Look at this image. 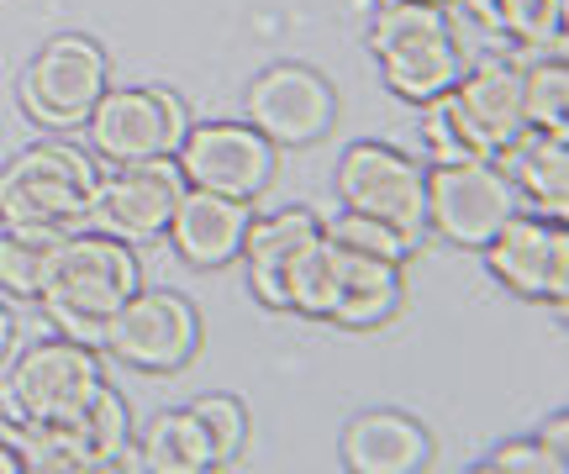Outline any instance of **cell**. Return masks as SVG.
I'll list each match as a JSON object with an SVG mask.
<instances>
[{"instance_id":"cell-12","label":"cell","mask_w":569,"mask_h":474,"mask_svg":"<svg viewBox=\"0 0 569 474\" xmlns=\"http://www.w3.org/2000/svg\"><path fill=\"white\" fill-rule=\"evenodd\" d=\"M486 253L490 274L522 295V301H549L565 306L569 301V232L565 222H549L538 211H511L501 228L490 232Z\"/></svg>"},{"instance_id":"cell-26","label":"cell","mask_w":569,"mask_h":474,"mask_svg":"<svg viewBox=\"0 0 569 474\" xmlns=\"http://www.w3.org/2000/svg\"><path fill=\"white\" fill-rule=\"evenodd\" d=\"M422 143L438 164H469V159H490V148L480 143V132L469 127V117L459 111L453 90L432 95L422 105Z\"/></svg>"},{"instance_id":"cell-18","label":"cell","mask_w":569,"mask_h":474,"mask_svg":"<svg viewBox=\"0 0 569 474\" xmlns=\"http://www.w3.org/2000/svg\"><path fill=\"white\" fill-rule=\"evenodd\" d=\"M401 306H407V264L343 248V290H338V306H332V327L375 332Z\"/></svg>"},{"instance_id":"cell-20","label":"cell","mask_w":569,"mask_h":474,"mask_svg":"<svg viewBox=\"0 0 569 474\" xmlns=\"http://www.w3.org/2000/svg\"><path fill=\"white\" fill-rule=\"evenodd\" d=\"M375 59H380V74H386L390 95H401V101H411V105H427L432 95L453 90V80L465 74V53H459V38H453V32L407 42V48H390V53H375Z\"/></svg>"},{"instance_id":"cell-24","label":"cell","mask_w":569,"mask_h":474,"mask_svg":"<svg viewBox=\"0 0 569 474\" xmlns=\"http://www.w3.org/2000/svg\"><path fill=\"white\" fill-rule=\"evenodd\" d=\"M69 232L59 228H6L0 232V290L17 295V301H32L48 274V259L53 248L63 243Z\"/></svg>"},{"instance_id":"cell-2","label":"cell","mask_w":569,"mask_h":474,"mask_svg":"<svg viewBox=\"0 0 569 474\" xmlns=\"http://www.w3.org/2000/svg\"><path fill=\"white\" fill-rule=\"evenodd\" d=\"M96 159L74 143H32L0 169V228L80 232L96 195Z\"/></svg>"},{"instance_id":"cell-22","label":"cell","mask_w":569,"mask_h":474,"mask_svg":"<svg viewBox=\"0 0 569 474\" xmlns=\"http://www.w3.org/2000/svg\"><path fill=\"white\" fill-rule=\"evenodd\" d=\"M142 470L153 474H206L217 470V454H211V437H206L201 416L180 406V412L153 416V427L142 433Z\"/></svg>"},{"instance_id":"cell-15","label":"cell","mask_w":569,"mask_h":474,"mask_svg":"<svg viewBox=\"0 0 569 474\" xmlns=\"http://www.w3.org/2000/svg\"><path fill=\"white\" fill-rule=\"evenodd\" d=\"M338 458L353 474H417L432 464V437L407 412H359L338 437Z\"/></svg>"},{"instance_id":"cell-32","label":"cell","mask_w":569,"mask_h":474,"mask_svg":"<svg viewBox=\"0 0 569 474\" xmlns=\"http://www.w3.org/2000/svg\"><path fill=\"white\" fill-rule=\"evenodd\" d=\"M11 337H17V322H11V311L0 306V364H6V353H11Z\"/></svg>"},{"instance_id":"cell-29","label":"cell","mask_w":569,"mask_h":474,"mask_svg":"<svg viewBox=\"0 0 569 474\" xmlns=\"http://www.w3.org/2000/svg\"><path fill=\"white\" fill-rule=\"evenodd\" d=\"M569 458L553 454L543 437H511V443H501V448H490V458L480 464V474H565Z\"/></svg>"},{"instance_id":"cell-31","label":"cell","mask_w":569,"mask_h":474,"mask_svg":"<svg viewBox=\"0 0 569 474\" xmlns=\"http://www.w3.org/2000/svg\"><path fill=\"white\" fill-rule=\"evenodd\" d=\"M0 474H27V470H21L17 443H11V427H0Z\"/></svg>"},{"instance_id":"cell-9","label":"cell","mask_w":569,"mask_h":474,"mask_svg":"<svg viewBox=\"0 0 569 474\" xmlns=\"http://www.w3.org/2000/svg\"><path fill=\"white\" fill-rule=\"evenodd\" d=\"M174 164H180L184 185L259 201L280 169V148L248 122H190V132L174 148Z\"/></svg>"},{"instance_id":"cell-5","label":"cell","mask_w":569,"mask_h":474,"mask_svg":"<svg viewBox=\"0 0 569 474\" xmlns=\"http://www.w3.org/2000/svg\"><path fill=\"white\" fill-rule=\"evenodd\" d=\"M101 353L142 374H180L201 353V311L180 290L138 285L122 301V311L106 322Z\"/></svg>"},{"instance_id":"cell-11","label":"cell","mask_w":569,"mask_h":474,"mask_svg":"<svg viewBox=\"0 0 569 474\" xmlns=\"http://www.w3.org/2000/svg\"><path fill=\"white\" fill-rule=\"evenodd\" d=\"M184 195V174L174 159H138V164H111L96 174V195H90V228L111 232L122 243H153L163 238L174 201Z\"/></svg>"},{"instance_id":"cell-6","label":"cell","mask_w":569,"mask_h":474,"mask_svg":"<svg viewBox=\"0 0 569 474\" xmlns=\"http://www.w3.org/2000/svg\"><path fill=\"white\" fill-rule=\"evenodd\" d=\"M522 211L511 180L496 159H469V164H432L422 174V216L438 243L486 248L490 232Z\"/></svg>"},{"instance_id":"cell-7","label":"cell","mask_w":569,"mask_h":474,"mask_svg":"<svg viewBox=\"0 0 569 474\" xmlns=\"http://www.w3.org/2000/svg\"><path fill=\"white\" fill-rule=\"evenodd\" d=\"M106 84H111V59H106L101 42L84 38V32H59V38H48L32 53L17 95L32 122L84 127V117H90V105L101 101Z\"/></svg>"},{"instance_id":"cell-33","label":"cell","mask_w":569,"mask_h":474,"mask_svg":"<svg viewBox=\"0 0 569 474\" xmlns=\"http://www.w3.org/2000/svg\"><path fill=\"white\" fill-rule=\"evenodd\" d=\"M432 6H453V0H432Z\"/></svg>"},{"instance_id":"cell-28","label":"cell","mask_w":569,"mask_h":474,"mask_svg":"<svg viewBox=\"0 0 569 474\" xmlns=\"http://www.w3.org/2000/svg\"><path fill=\"white\" fill-rule=\"evenodd\" d=\"M322 232L332 243L353 248V253H375V259H396V264H407L411 253H417L411 238H401L396 228L375 222V216H359V211H338L332 222H322Z\"/></svg>"},{"instance_id":"cell-3","label":"cell","mask_w":569,"mask_h":474,"mask_svg":"<svg viewBox=\"0 0 569 474\" xmlns=\"http://www.w3.org/2000/svg\"><path fill=\"white\" fill-rule=\"evenodd\" d=\"M101 359L74 337H42L17 353V364L0 380V416L6 422H59L69 427L84 401L101 385Z\"/></svg>"},{"instance_id":"cell-27","label":"cell","mask_w":569,"mask_h":474,"mask_svg":"<svg viewBox=\"0 0 569 474\" xmlns=\"http://www.w3.org/2000/svg\"><path fill=\"white\" fill-rule=\"evenodd\" d=\"M190 412L201 416L206 437H211V454H217V470L238 464V454L248 448V406L238 395H201L190 401Z\"/></svg>"},{"instance_id":"cell-4","label":"cell","mask_w":569,"mask_h":474,"mask_svg":"<svg viewBox=\"0 0 569 474\" xmlns=\"http://www.w3.org/2000/svg\"><path fill=\"white\" fill-rule=\"evenodd\" d=\"M90 153L106 164H138V159H174L180 138L190 132V105L163 84H106L101 101L84 117Z\"/></svg>"},{"instance_id":"cell-13","label":"cell","mask_w":569,"mask_h":474,"mask_svg":"<svg viewBox=\"0 0 569 474\" xmlns=\"http://www.w3.org/2000/svg\"><path fill=\"white\" fill-rule=\"evenodd\" d=\"M248 216H253V201H238V195H217V190L184 185V195L174 201V216L163 238L174 243L190 269H227L243 248Z\"/></svg>"},{"instance_id":"cell-19","label":"cell","mask_w":569,"mask_h":474,"mask_svg":"<svg viewBox=\"0 0 569 474\" xmlns=\"http://www.w3.org/2000/svg\"><path fill=\"white\" fill-rule=\"evenodd\" d=\"M480 32L507 38L522 53H565L569 0H453Z\"/></svg>"},{"instance_id":"cell-30","label":"cell","mask_w":569,"mask_h":474,"mask_svg":"<svg viewBox=\"0 0 569 474\" xmlns=\"http://www.w3.org/2000/svg\"><path fill=\"white\" fill-rule=\"evenodd\" d=\"M538 437L549 443L553 454H565V458H569V416H565V412L553 416V422H549V427H543V433H538Z\"/></svg>"},{"instance_id":"cell-8","label":"cell","mask_w":569,"mask_h":474,"mask_svg":"<svg viewBox=\"0 0 569 474\" xmlns=\"http://www.w3.org/2000/svg\"><path fill=\"white\" fill-rule=\"evenodd\" d=\"M332 190L343 211L375 216L396 228L401 238L422 243L427 238V216H422V169L411 164L401 148L390 143H348L332 174Z\"/></svg>"},{"instance_id":"cell-14","label":"cell","mask_w":569,"mask_h":474,"mask_svg":"<svg viewBox=\"0 0 569 474\" xmlns=\"http://www.w3.org/2000/svg\"><path fill=\"white\" fill-rule=\"evenodd\" d=\"M496 164L511 180L517 201L549 222L569 216V132L522 127L507 148H496Z\"/></svg>"},{"instance_id":"cell-25","label":"cell","mask_w":569,"mask_h":474,"mask_svg":"<svg viewBox=\"0 0 569 474\" xmlns=\"http://www.w3.org/2000/svg\"><path fill=\"white\" fill-rule=\"evenodd\" d=\"M453 32V6H432V0H375L369 17V53H390L407 42Z\"/></svg>"},{"instance_id":"cell-10","label":"cell","mask_w":569,"mask_h":474,"mask_svg":"<svg viewBox=\"0 0 569 474\" xmlns=\"http://www.w3.org/2000/svg\"><path fill=\"white\" fill-rule=\"evenodd\" d=\"M243 122L259 127L274 148H311L338 122V90L306 63H274L248 80Z\"/></svg>"},{"instance_id":"cell-21","label":"cell","mask_w":569,"mask_h":474,"mask_svg":"<svg viewBox=\"0 0 569 474\" xmlns=\"http://www.w3.org/2000/svg\"><path fill=\"white\" fill-rule=\"evenodd\" d=\"M338 290H343V248L327 232H317L296 253V264L284 269V311H301L311 322H332Z\"/></svg>"},{"instance_id":"cell-16","label":"cell","mask_w":569,"mask_h":474,"mask_svg":"<svg viewBox=\"0 0 569 474\" xmlns=\"http://www.w3.org/2000/svg\"><path fill=\"white\" fill-rule=\"evenodd\" d=\"M317 232H322V216L306 206H280V211H269V216H248L238 259L248 264V285H253V295L269 311H284V269L296 264V253Z\"/></svg>"},{"instance_id":"cell-17","label":"cell","mask_w":569,"mask_h":474,"mask_svg":"<svg viewBox=\"0 0 569 474\" xmlns=\"http://www.w3.org/2000/svg\"><path fill=\"white\" fill-rule=\"evenodd\" d=\"M453 101L469 117V127L480 132V143L490 148V159H496V148H507L528 127L517 59H486V63H475V69H465L453 80Z\"/></svg>"},{"instance_id":"cell-1","label":"cell","mask_w":569,"mask_h":474,"mask_svg":"<svg viewBox=\"0 0 569 474\" xmlns=\"http://www.w3.org/2000/svg\"><path fill=\"white\" fill-rule=\"evenodd\" d=\"M142 285V264L132 243L111 238V232H69L53 259L48 274L38 285L42 316L59 327V337H74L84 349H101L106 322L122 311V301Z\"/></svg>"},{"instance_id":"cell-23","label":"cell","mask_w":569,"mask_h":474,"mask_svg":"<svg viewBox=\"0 0 569 474\" xmlns=\"http://www.w3.org/2000/svg\"><path fill=\"white\" fill-rule=\"evenodd\" d=\"M517 74H522V117H528V127L569 132L565 53H522V48H517Z\"/></svg>"}]
</instances>
